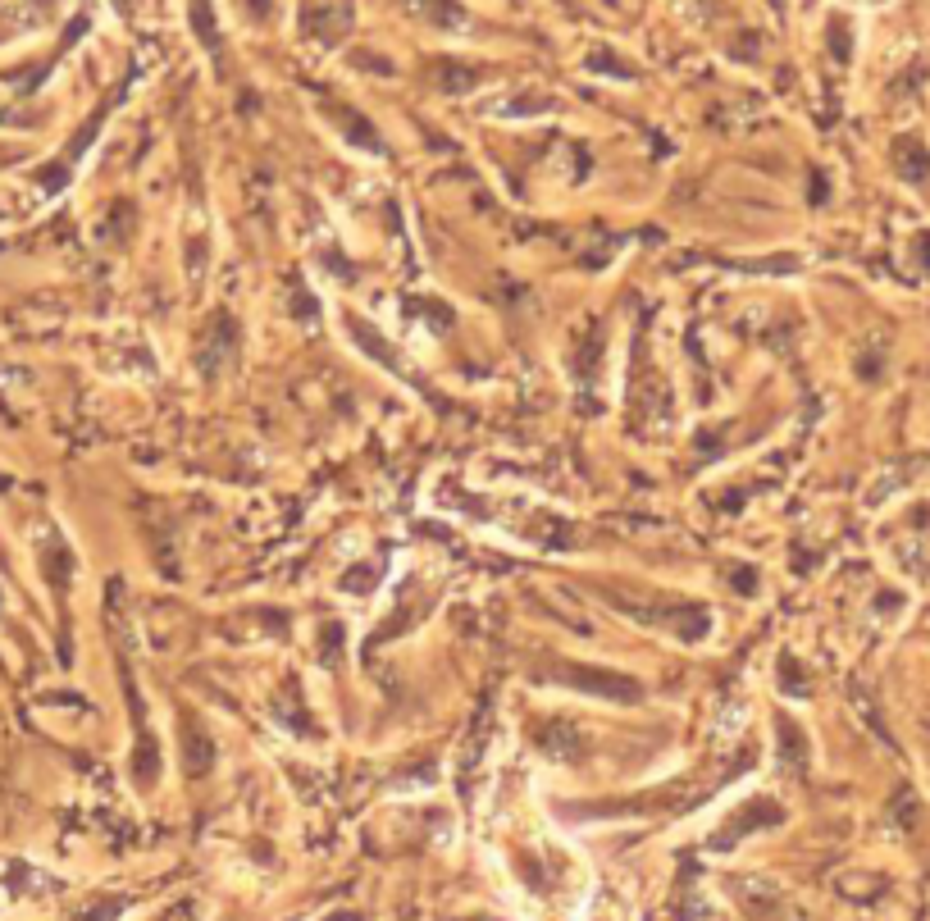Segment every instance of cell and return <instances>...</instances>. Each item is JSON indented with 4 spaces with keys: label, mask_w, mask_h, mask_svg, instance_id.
Returning <instances> with one entry per match:
<instances>
[{
    "label": "cell",
    "mask_w": 930,
    "mask_h": 921,
    "mask_svg": "<svg viewBox=\"0 0 930 921\" xmlns=\"http://www.w3.org/2000/svg\"><path fill=\"white\" fill-rule=\"evenodd\" d=\"M570 680L566 684H575V689H593V694H602V698H639L643 689L639 684H630V675H616V671H589V666H570Z\"/></svg>",
    "instance_id": "6da1fadb"
},
{
    "label": "cell",
    "mask_w": 930,
    "mask_h": 921,
    "mask_svg": "<svg viewBox=\"0 0 930 921\" xmlns=\"http://www.w3.org/2000/svg\"><path fill=\"white\" fill-rule=\"evenodd\" d=\"M192 19H197V32L206 46H219V32H215V10H206V0H192Z\"/></svg>",
    "instance_id": "7a4b0ae2"
}]
</instances>
